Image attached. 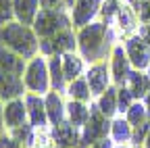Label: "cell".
Returning <instances> with one entry per match:
<instances>
[{"label":"cell","mask_w":150,"mask_h":148,"mask_svg":"<svg viewBox=\"0 0 150 148\" xmlns=\"http://www.w3.org/2000/svg\"><path fill=\"white\" fill-rule=\"evenodd\" d=\"M119 33L112 25H106L104 21L96 19L90 25L77 29V52L83 57L88 65L104 63L115 44H119Z\"/></svg>","instance_id":"cell-1"},{"label":"cell","mask_w":150,"mask_h":148,"mask_svg":"<svg viewBox=\"0 0 150 148\" xmlns=\"http://www.w3.org/2000/svg\"><path fill=\"white\" fill-rule=\"evenodd\" d=\"M0 44L17 52L21 59L31 61L40 54V38L31 25H23L21 21H11L0 27Z\"/></svg>","instance_id":"cell-2"},{"label":"cell","mask_w":150,"mask_h":148,"mask_svg":"<svg viewBox=\"0 0 150 148\" xmlns=\"http://www.w3.org/2000/svg\"><path fill=\"white\" fill-rule=\"evenodd\" d=\"M110 123H112V119H108L98 108L96 100H92L90 102V119L81 127L79 148H88V146L96 144V142H100L104 138H110Z\"/></svg>","instance_id":"cell-3"},{"label":"cell","mask_w":150,"mask_h":148,"mask_svg":"<svg viewBox=\"0 0 150 148\" xmlns=\"http://www.w3.org/2000/svg\"><path fill=\"white\" fill-rule=\"evenodd\" d=\"M23 81L27 92H33V94L46 96L52 90L50 86V71H48V59L44 54H38L31 61H27L25 73H23Z\"/></svg>","instance_id":"cell-4"},{"label":"cell","mask_w":150,"mask_h":148,"mask_svg":"<svg viewBox=\"0 0 150 148\" xmlns=\"http://www.w3.org/2000/svg\"><path fill=\"white\" fill-rule=\"evenodd\" d=\"M33 31L38 33V38H52L54 33H59L61 29L73 27L71 21V11L63 8V11H48V8H40L35 21H33Z\"/></svg>","instance_id":"cell-5"},{"label":"cell","mask_w":150,"mask_h":148,"mask_svg":"<svg viewBox=\"0 0 150 148\" xmlns=\"http://www.w3.org/2000/svg\"><path fill=\"white\" fill-rule=\"evenodd\" d=\"M67 52H77V29L67 27L54 33L52 38H42L40 40V54L44 57H54V54H67Z\"/></svg>","instance_id":"cell-6"},{"label":"cell","mask_w":150,"mask_h":148,"mask_svg":"<svg viewBox=\"0 0 150 148\" xmlns=\"http://www.w3.org/2000/svg\"><path fill=\"white\" fill-rule=\"evenodd\" d=\"M104 0H77L71 8V21L73 29H81L90 25L92 21H96L100 17V6Z\"/></svg>","instance_id":"cell-7"},{"label":"cell","mask_w":150,"mask_h":148,"mask_svg":"<svg viewBox=\"0 0 150 148\" xmlns=\"http://www.w3.org/2000/svg\"><path fill=\"white\" fill-rule=\"evenodd\" d=\"M108 67H110L112 84H115V86H125L129 73L134 71V67H131V63H129V57H127L123 44H115V48H112V52H110Z\"/></svg>","instance_id":"cell-8"},{"label":"cell","mask_w":150,"mask_h":148,"mask_svg":"<svg viewBox=\"0 0 150 148\" xmlns=\"http://www.w3.org/2000/svg\"><path fill=\"white\" fill-rule=\"evenodd\" d=\"M86 79H88V86H90V92L94 100H96L102 92H106L108 86H112V77H110V67L104 63H94V65H88L86 69Z\"/></svg>","instance_id":"cell-9"},{"label":"cell","mask_w":150,"mask_h":148,"mask_svg":"<svg viewBox=\"0 0 150 148\" xmlns=\"http://www.w3.org/2000/svg\"><path fill=\"white\" fill-rule=\"evenodd\" d=\"M123 46H125V52H127V57H129L131 67L138 69V71L148 69V65H150V46L140 38L138 33L125 38Z\"/></svg>","instance_id":"cell-10"},{"label":"cell","mask_w":150,"mask_h":148,"mask_svg":"<svg viewBox=\"0 0 150 148\" xmlns=\"http://www.w3.org/2000/svg\"><path fill=\"white\" fill-rule=\"evenodd\" d=\"M112 27L117 29L119 38H129L134 35L140 27V17H138V11L131 6L129 2H123L119 4V13H117V19L112 23Z\"/></svg>","instance_id":"cell-11"},{"label":"cell","mask_w":150,"mask_h":148,"mask_svg":"<svg viewBox=\"0 0 150 148\" xmlns=\"http://www.w3.org/2000/svg\"><path fill=\"white\" fill-rule=\"evenodd\" d=\"M25 106H27V115H29V123L35 129H50V121H48V113H46V102L44 96L27 92L23 96Z\"/></svg>","instance_id":"cell-12"},{"label":"cell","mask_w":150,"mask_h":148,"mask_svg":"<svg viewBox=\"0 0 150 148\" xmlns=\"http://www.w3.org/2000/svg\"><path fill=\"white\" fill-rule=\"evenodd\" d=\"M25 94H27V88H25L23 75L0 69V100L8 102L13 98H23Z\"/></svg>","instance_id":"cell-13"},{"label":"cell","mask_w":150,"mask_h":148,"mask_svg":"<svg viewBox=\"0 0 150 148\" xmlns=\"http://www.w3.org/2000/svg\"><path fill=\"white\" fill-rule=\"evenodd\" d=\"M50 134L56 146H65V148H79V140H81V129L73 127L67 119L59 125L50 127Z\"/></svg>","instance_id":"cell-14"},{"label":"cell","mask_w":150,"mask_h":148,"mask_svg":"<svg viewBox=\"0 0 150 148\" xmlns=\"http://www.w3.org/2000/svg\"><path fill=\"white\" fill-rule=\"evenodd\" d=\"M27 121H29V115H27V106H25L23 98H13L8 102H4V127H6V132L25 125Z\"/></svg>","instance_id":"cell-15"},{"label":"cell","mask_w":150,"mask_h":148,"mask_svg":"<svg viewBox=\"0 0 150 148\" xmlns=\"http://www.w3.org/2000/svg\"><path fill=\"white\" fill-rule=\"evenodd\" d=\"M44 102H46V113H48L50 127L52 125H59V123H63L67 119V102H65L61 92L50 90L48 94L44 96Z\"/></svg>","instance_id":"cell-16"},{"label":"cell","mask_w":150,"mask_h":148,"mask_svg":"<svg viewBox=\"0 0 150 148\" xmlns=\"http://www.w3.org/2000/svg\"><path fill=\"white\" fill-rule=\"evenodd\" d=\"M48 71H50V86H52V90L65 94L69 81H67L65 71H63V57H61V54L48 57Z\"/></svg>","instance_id":"cell-17"},{"label":"cell","mask_w":150,"mask_h":148,"mask_svg":"<svg viewBox=\"0 0 150 148\" xmlns=\"http://www.w3.org/2000/svg\"><path fill=\"white\" fill-rule=\"evenodd\" d=\"M15 4V19L23 25H33L38 13H40V0H13Z\"/></svg>","instance_id":"cell-18"},{"label":"cell","mask_w":150,"mask_h":148,"mask_svg":"<svg viewBox=\"0 0 150 148\" xmlns=\"http://www.w3.org/2000/svg\"><path fill=\"white\" fill-rule=\"evenodd\" d=\"M63 71H65L67 81L83 77L86 75V61H83V57L79 52H67V54H63Z\"/></svg>","instance_id":"cell-19"},{"label":"cell","mask_w":150,"mask_h":148,"mask_svg":"<svg viewBox=\"0 0 150 148\" xmlns=\"http://www.w3.org/2000/svg\"><path fill=\"white\" fill-rule=\"evenodd\" d=\"M25 67H27V61L25 59H21L17 52H13L6 46L0 44V69L8 71V73H17V75H23Z\"/></svg>","instance_id":"cell-20"},{"label":"cell","mask_w":150,"mask_h":148,"mask_svg":"<svg viewBox=\"0 0 150 148\" xmlns=\"http://www.w3.org/2000/svg\"><path fill=\"white\" fill-rule=\"evenodd\" d=\"M88 119H90V104L88 102H79V100H69L67 102V121L73 127L81 129Z\"/></svg>","instance_id":"cell-21"},{"label":"cell","mask_w":150,"mask_h":148,"mask_svg":"<svg viewBox=\"0 0 150 148\" xmlns=\"http://www.w3.org/2000/svg\"><path fill=\"white\" fill-rule=\"evenodd\" d=\"M129 90H131V94L136 96V100H144V96L150 92V77H148V73L144 71H138L134 69L129 73V77H127V84H125Z\"/></svg>","instance_id":"cell-22"},{"label":"cell","mask_w":150,"mask_h":148,"mask_svg":"<svg viewBox=\"0 0 150 148\" xmlns=\"http://www.w3.org/2000/svg\"><path fill=\"white\" fill-rule=\"evenodd\" d=\"M117 88H119V86H115V84L108 86L106 92H102V94L96 98L98 108L102 110L108 119H115V117L119 115V108H117Z\"/></svg>","instance_id":"cell-23"},{"label":"cell","mask_w":150,"mask_h":148,"mask_svg":"<svg viewBox=\"0 0 150 148\" xmlns=\"http://www.w3.org/2000/svg\"><path fill=\"white\" fill-rule=\"evenodd\" d=\"M131 134H134V127H131V123L125 119V115L112 119V123H110V140L115 144H129Z\"/></svg>","instance_id":"cell-24"},{"label":"cell","mask_w":150,"mask_h":148,"mask_svg":"<svg viewBox=\"0 0 150 148\" xmlns=\"http://www.w3.org/2000/svg\"><path fill=\"white\" fill-rule=\"evenodd\" d=\"M65 94H67V98H69V100H79V102H88V104L94 100V96H92V92H90V86H88L86 75H83V77H77V79H73V81H69Z\"/></svg>","instance_id":"cell-25"},{"label":"cell","mask_w":150,"mask_h":148,"mask_svg":"<svg viewBox=\"0 0 150 148\" xmlns=\"http://www.w3.org/2000/svg\"><path fill=\"white\" fill-rule=\"evenodd\" d=\"M125 119L131 123V127H136V125H142L146 121H150V115H148V110H146V104L144 102H134L129 106V110L125 113Z\"/></svg>","instance_id":"cell-26"},{"label":"cell","mask_w":150,"mask_h":148,"mask_svg":"<svg viewBox=\"0 0 150 148\" xmlns=\"http://www.w3.org/2000/svg\"><path fill=\"white\" fill-rule=\"evenodd\" d=\"M17 142H21L25 148H31L33 146V140H35V127L27 121L25 125H21V127H15V129H11L8 132Z\"/></svg>","instance_id":"cell-27"},{"label":"cell","mask_w":150,"mask_h":148,"mask_svg":"<svg viewBox=\"0 0 150 148\" xmlns=\"http://www.w3.org/2000/svg\"><path fill=\"white\" fill-rule=\"evenodd\" d=\"M119 4H121V0H104L102 6H100V21H104L106 25L115 23L117 13H119Z\"/></svg>","instance_id":"cell-28"},{"label":"cell","mask_w":150,"mask_h":148,"mask_svg":"<svg viewBox=\"0 0 150 148\" xmlns=\"http://www.w3.org/2000/svg\"><path fill=\"white\" fill-rule=\"evenodd\" d=\"M134 102H136V96L131 94V90L127 86H119L117 88V108H119V115H125Z\"/></svg>","instance_id":"cell-29"},{"label":"cell","mask_w":150,"mask_h":148,"mask_svg":"<svg viewBox=\"0 0 150 148\" xmlns=\"http://www.w3.org/2000/svg\"><path fill=\"white\" fill-rule=\"evenodd\" d=\"M31 148H56L50 129H35V140Z\"/></svg>","instance_id":"cell-30"},{"label":"cell","mask_w":150,"mask_h":148,"mask_svg":"<svg viewBox=\"0 0 150 148\" xmlns=\"http://www.w3.org/2000/svg\"><path fill=\"white\" fill-rule=\"evenodd\" d=\"M15 21V4L13 0H0V27Z\"/></svg>","instance_id":"cell-31"},{"label":"cell","mask_w":150,"mask_h":148,"mask_svg":"<svg viewBox=\"0 0 150 148\" xmlns=\"http://www.w3.org/2000/svg\"><path fill=\"white\" fill-rule=\"evenodd\" d=\"M148 132H150V121H146L142 125H136L134 134H131V146H142L146 136H148Z\"/></svg>","instance_id":"cell-32"},{"label":"cell","mask_w":150,"mask_h":148,"mask_svg":"<svg viewBox=\"0 0 150 148\" xmlns=\"http://www.w3.org/2000/svg\"><path fill=\"white\" fill-rule=\"evenodd\" d=\"M0 148H25L21 142H17L8 132H4V134H0Z\"/></svg>","instance_id":"cell-33"},{"label":"cell","mask_w":150,"mask_h":148,"mask_svg":"<svg viewBox=\"0 0 150 148\" xmlns=\"http://www.w3.org/2000/svg\"><path fill=\"white\" fill-rule=\"evenodd\" d=\"M40 6L48 8V11H63V8H67L65 6V0H40Z\"/></svg>","instance_id":"cell-34"},{"label":"cell","mask_w":150,"mask_h":148,"mask_svg":"<svg viewBox=\"0 0 150 148\" xmlns=\"http://www.w3.org/2000/svg\"><path fill=\"white\" fill-rule=\"evenodd\" d=\"M138 17H140V23L150 25V2H148V0H144L142 6L138 8Z\"/></svg>","instance_id":"cell-35"},{"label":"cell","mask_w":150,"mask_h":148,"mask_svg":"<svg viewBox=\"0 0 150 148\" xmlns=\"http://www.w3.org/2000/svg\"><path fill=\"white\" fill-rule=\"evenodd\" d=\"M138 35H140V38L150 46V25H146V23H142L140 27H138Z\"/></svg>","instance_id":"cell-36"},{"label":"cell","mask_w":150,"mask_h":148,"mask_svg":"<svg viewBox=\"0 0 150 148\" xmlns=\"http://www.w3.org/2000/svg\"><path fill=\"white\" fill-rule=\"evenodd\" d=\"M115 146V142H112L110 138H104V140H100V142H96V144H92V146H88V148H112Z\"/></svg>","instance_id":"cell-37"},{"label":"cell","mask_w":150,"mask_h":148,"mask_svg":"<svg viewBox=\"0 0 150 148\" xmlns=\"http://www.w3.org/2000/svg\"><path fill=\"white\" fill-rule=\"evenodd\" d=\"M6 127H4V102L0 100V134H4Z\"/></svg>","instance_id":"cell-38"},{"label":"cell","mask_w":150,"mask_h":148,"mask_svg":"<svg viewBox=\"0 0 150 148\" xmlns=\"http://www.w3.org/2000/svg\"><path fill=\"white\" fill-rule=\"evenodd\" d=\"M125 2H129V4H131V6H134V8H136V11H138V8H140V6H142V2H144V0H125Z\"/></svg>","instance_id":"cell-39"},{"label":"cell","mask_w":150,"mask_h":148,"mask_svg":"<svg viewBox=\"0 0 150 148\" xmlns=\"http://www.w3.org/2000/svg\"><path fill=\"white\" fill-rule=\"evenodd\" d=\"M144 104H146V110H148V115H150V92L144 96Z\"/></svg>","instance_id":"cell-40"},{"label":"cell","mask_w":150,"mask_h":148,"mask_svg":"<svg viewBox=\"0 0 150 148\" xmlns=\"http://www.w3.org/2000/svg\"><path fill=\"white\" fill-rule=\"evenodd\" d=\"M75 2H77V0H65V6H67V8H69V11H71V8H73V4H75Z\"/></svg>","instance_id":"cell-41"},{"label":"cell","mask_w":150,"mask_h":148,"mask_svg":"<svg viewBox=\"0 0 150 148\" xmlns=\"http://www.w3.org/2000/svg\"><path fill=\"white\" fill-rule=\"evenodd\" d=\"M142 146H144V148H150V132H148V136H146V140H144Z\"/></svg>","instance_id":"cell-42"},{"label":"cell","mask_w":150,"mask_h":148,"mask_svg":"<svg viewBox=\"0 0 150 148\" xmlns=\"http://www.w3.org/2000/svg\"><path fill=\"white\" fill-rule=\"evenodd\" d=\"M112 148H134V146H129V144H115Z\"/></svg>","instance_id":"cell-43"},{"label":"cell","mask_w":150,"mask_h":148,"mask_svg":"<svg viewBox=\"0 0 150 148\" xmlns=\"http://www.w3.org/2000/svg\"><path fill=\"white\" fill-rule=\"evenodd\" d=\"M146 71H148V77H150V65H148V69H146Z\"/></svg>","instance_id":"cell-44"},{"label":"cell","mask_w":150,"mask_h":148,"mask_svg":"<svg viewBox=\"0 0 150 148\" xmlns=\"http://www.w3.org/2000/svg\"><path fill=\"white\" fill-rule=\"evenodd\" d=\"M56 148H65V146H56Z\"/></svg>","instance_id":"cell-45"},{"label":"cell","mask_w":150,"mask_h":148,"mask_svg":"<svg viewBox=\"0 0 150 148\" xmlns=\"http://www.w3.org/2000/svg\"><path fill=\"white\" fill-rule=\"evenodd\" d=\"M148 2H150V0H148Z\"/></svg>","instance_id":"cell-46"}]
</instances>
